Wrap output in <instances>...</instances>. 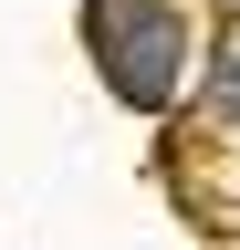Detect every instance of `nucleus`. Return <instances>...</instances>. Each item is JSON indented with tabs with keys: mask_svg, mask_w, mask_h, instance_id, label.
<instances>
[{
	"mask_svg": "<svg viewBox=\"0 0 240 250\" xmlns=\"http://www.w3.org/2000/svg\"><path fill=\"white\" fill-rule=\"evenodd\" d=\"M94 52L126 104H167L177 94V11L167 0H94Z\"/></svg>",
	"mask_w": 240,
	"mask_h": 250,
	"instance_id": "f257e3e1",
	"label": "nucleus"
},
{
	"mask_svg": "<svg viewBox=\"0 0 240 250\" xmlns=\"http://www.w3.org/2000/svg\"><path fill=\"white\" fill-rule=\"evenodd\" d=\"M219 94H230V104H240V52H230V62H219Z\"/></svg>",
	"mask_w": 240,
	"mask_h": 250,
	"instance_id": "f03ea898",
	"label": "nucleus"
}]
</instances>
